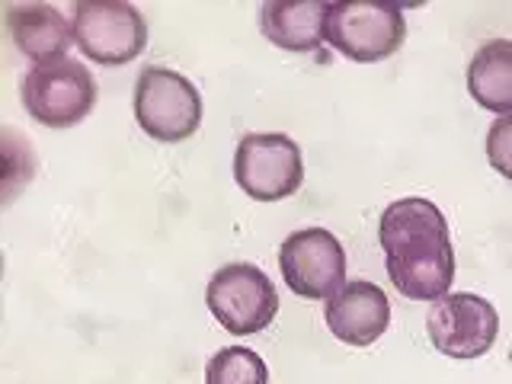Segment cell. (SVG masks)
Returning <instances> with one entry per match:
<instances>
[{
	"label": "cell",
	"mask_w": 512,
	"mask_h": 384,
	"mask_svg": "<svg viewBox=\"0 0 512 384\" xmlns=\"http://www.w3.org/2000/svg\"><path fill=\"white\" fill-rule=\"evenodd\" d=\"M205 384H269V368L247 346H224L208 359Z\"/></svg>",
	"instance_id": "cell-14"
},
{
	"label": "cell",
	"mask_w": 512,
	"mask_h": 384,
	"mask_svg": "<svg viewBox=\"0 0 512 384\" xmlns=\"http://www.w3.org/2000/svg\"><path fill=\"white\" fill-rule=\"evenodd\" d=\"M324 320L330 333L346 346H372L391 327V301L375 282H346L333 298H327Z\"/></svg>",
	"instance_id": "cell-10"
},
{
	"label": "cell",
	"mask_w": 512,
	"mask_h": 384,
	"mask_svg": "<svg viewBox=\"0 0 512 384\" xmlns=\"http://www.w3.org/2000/svg\"><path fill=\"white\" fill-rule=\"evenodd\" d=\"M426 333L429 343L442 356L471 362L487 356L500 336V314L496 308L474 292H455L432 301L426 314Z\"/></svg>",
	"instance_id": "cell-7"
},
{
	"label": "cell",
	"mask_w": 512,
	"mask_h": 384,
	"mask_svg": "<svg viewBox=\"0 0 512 384\" xmlns=\"http://www.w3.org/2000/svg\"><path fill=\"white\" fill-rule=\"evenodd\" d=\"M205 304L218 324L234 336L263 333L279 314V292L253 263L221 266L205 288Z\"/></svg>",
	"instance_id": "cell-4"
},
{
	"label": "cell",
	"mask_w": 512,
	"mask_h": 384,
	"mask_svg": "<svg viewBox=\"0 0 512 384\" xmlns=\"http://www.w3.org/2000/svg\"><path fill=\"white\" fill-rule=\"evenodd\" d=\"M324 39L340 55L359 64L391 58L407 39V20L397 7L381 4H330Z\"/></svg>",
	"instance_id": "cell-9"
},
{
	"label": "cell",
	"mask_w": 512,
	"mask_h": 384,
	"mask_svg": "<svg viewBox=\"0 0 512 384\" xmlns=\"http://www.w3.org/2000/svg\"><path fill=\"white\" fill-rule=\"evenodd\" d=\"M135 119L144 135L164 144L192 138L202 125V96L189 77L170 68H144L135 84Z\"/></svg>",
	"instance_id": "cell-2"
},
{
	"label": "cell",
	"mask_w": 512,
	"mask_h": 384,
	"mask_svg": "<svg viewBox=\"0 0 512 384\" xmlns=\"http://www.w3.org/2000/svg\"><path fill=\"white\" fill-rule=\"evenodd\" d=\"M71 29L80 52L106 68L135 61L148 45V23L141 10L122 0H77Z\"/></svg>",
	"instance_id": "cell-3"
},
{
	"label": "cell",
	"mask_w": 512,
	"mask_h": 384,
	"mask_svg": "<svg viewBox=\"0 0 512 384\" xmlns=\"http://www.w3.org/2000/svg\"><path fill=\"white\" fill-rule=\"evenodd\" d=\"M279 269L282 282L298 298L327 301L346 285V250L333 231L301 228L282 240Z\"/></svg>",
	"instance_id": "cell-8"
},
{
	"label": "cell",
	"mask_w": 512,
	"mask_h": 384,
	"mask_svg": "<svg viewBox=\"0 0 512 384\" xmlns=\"http://www.w3.org/2000/svg\"><path fill=\"white\" fill-rule=\"evenodd\" d=\"M23 106L45 128H74L90 116L96 103V80L87 64L61 58L26 71L20 84Z\"/></svg>",
	"instance_id": "cell-5"
},
{
	"label": "cell",
	"mask_w": 512,
	"mask_h": 384,
	"mask_svg": "<svg viewBox=\"0 0 512 384\" xmlns=\"http://www.w3.org/2000/svg\"><path fill=\"white\" fill-rule=\"evenodd\" d=\"M330 4L327 0H304V4H285V0H266L260 10L263 36L285 48V52H317L324 45V23Z\"/></svg>",
	"instance_id": "cell-12"
},
{
	"label": "cell",
	"mask_w": 512,
	"mask_h": 384,
	"mask_svg": "<svg viewBox=\"0 0 512 384\" xmlns=\"http://www.w3.org/2000/svg\"><path fill=\"white\" fill-rule=\"evenodd\" d=\"M7 26H10V36L13 45L20 52L39 64H52L68 58L64 52L71 48L74 42V29L68 23L58 7L52 4H13L7 10Z\"/></svg>",
	"instance_id": "cell-11"
},
{
	"label": "cell",
	"mask_w": 512,
	"mask_h": 384,
	"mask_svg": "<svg viewBox=\"0 0 512 384\" xmlns=\"http://www.w3.org/2000/svg\"><path fill=\"white\" fill-rule=\"evenodd\" d=\"M378 240L394 288L410 301H439L455 282V247L439 205L407 196L384 208Z\"/></svg>",
	"instance_id": "cell-1"
},
{
	"label": "cell",
	"mask_w": 512,
	"mask_h": 384,
	"mask_svg": "<svg viewBox=\"0 0 512 384\" xmlns=\"http://www.w3.org/2000/svg\"><path fill=\"white\" fill-rule=\"evenodd\" d=\"M468 93L496 116L512 112V39L484 42L468 64Z\"/></svg>",
	"instance_id": "cell-13"
},
{
	"label": "cell",
	"mask_w": 512,
	"mask_h": 384,
	"mask_svg": "<svg viewBox=\"0 0 512 384\" xmlns=\"http://www.w3.org/2000/svg\"><path fill=\"white\" fill-rule=\"evenodd\" d=\"M234 180L256 202H282L304 183L298 144L282 132H250L234 151Z\"/></svg>",
	"instance_id": "cell-6"
},
{
	"label": "cell",
	"mask_w": 512,
	"mask_h": 384,
	"mask_svg": "<svg viewBox=\"0 0 512 384\" xmlns=\"http://www.w3.org/2000/svg\"><path fill=\"white\" fill-rule=\"evenodd\" d=\"M487 160L496 173L512 183V112L487 128Z\"/></svg>",
	"instance_id": "cell-15"
}]
</instances>
